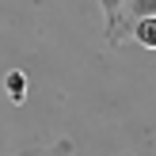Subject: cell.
Listing matches in <instances>:
<instances>
[{
	"instance_id": "1",
	"label": "cell",
	"mask_w": 156,
	"mask_h": 156,
	"mask_svg": "<svg viewBox=\"0 0 156 156\" xmlns=\"http://www.w3.org/2000/svg\"><path fill=\"white\" fill-rule=\"evenodd\" d=\"M103 4V27H107V42L122 46L129 38V27H133L141 15H156V0H99Z\"/></svg>"
},
{
	"instance_id": "2",
	"label": "cell",
	"mask_w": 156,
	"mask_h": 156,
	"mask_svg": "<svg viewBox=\"0 0 156 156\" xmlns=\"http://www.w3.org/2000/svg\"><path fill=\"white\" fill-rule=\"evenodd\" d=\"M129 38H133L141 50H156V15H141V19L129 27Z\"/></svg>"
},
{
	"instance_id": "3",
	"label": "cell",
	"mask_w": 156,
	"mask_h": 156,
	"mask_svg": "<svg viewBox=\"0 0 156 156\" xmlns=\"http://www.w3.org/2000/svg\"><path fill=\"white\" fill-rule=\"evenodd\" d=\"M27 88H30V80H27V73H23V69H12V73L4 76V91H8V99H12L15 107L27 103Z\"/></svg>"
},
{
	"instance_id": "4",
	"label": "cell",
	"mask_w": 156,
	"mask_h": 156,
	"mask_svg": "<svg viewBox=\"0 0 156 156\" xmlns=\"http://www.w3.org/2000/svg\"><path fill=\"white\" fill-rule=\"evenodd\" d=\"M38 156H73V137H57L50 149H38Z\"/></svg>"
},
{
	"instance_id": "5",
	"label": "cell",
	"mask_w": 156,
	"mask_h": 156,
	"mask_svg": "<svg viewBox=\"0 0 156 156\" xmlns=\"http://www.w3.org/2000/svg\"><path fill=\"white\" fill-rule=\"evenodd\" d=\"M19 156H38V149H30V152H19Z\"/></svg>"
},
{
	"instance_id": "6",
	"label": "cell",
	"mask_w": 156,
	"mask_h": 156,
	"mask_svg": "<svg viewBox=\"0 0 156 156\" xmlns=\"http://www.w3.org/2000/svg\"><path fill=\"white\" fill-rule=\"evenodd\" d=\"M118 156H129V152H118Z\"/></svg>"
}]
</instances>
